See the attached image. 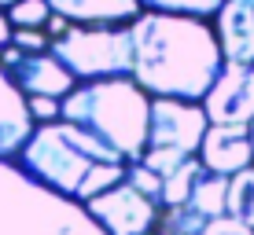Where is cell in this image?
Returning <instances> with one entry per match:
<instances>
[{
	"label": "cell",
	"mask_w": 254,
	"mask_h": 235,
	"mask_svg": "<svg viewBox=\"0 0 254 235\" xmlns=\"http://www.w3.org/2000/svg\"><path fill=\"white\" fill-rule=\"evenodd\" d=\"M15 162L37 180H45L48 188L63 191L77 202H89L92 195L126 180L129 169L126 154H118L111 143H103L100 136H92L89 129L66 118L33 125L30 140L22 143Z\"/></svg>",
	"instance_id": "obj_2"
},
{
	"label": "cell",
	"mask_w": 254,
	"mask_h": 235,
	"mask_svg": "<svg viewBox=\"0 0 254 235\" xmlns=\"http://www.w3.org/2000/svg\"><path fill=\"white\" fill-rule=\"evenodd\" d=\"M11 45L22 48V51H45L52 45V37L45 30H37V26H15L11 30Z\"/></svg>",
	"instance_id": "obj_21"
},
{
	"label": "cell",
	"mask_w": 254,
	"mask_h": 235,
	"mask_svg": "<svg viewBox=\"0 0 254 235\" xmlns=\"http://www.w3.org/2000/svg\"><path fill=\"white\" fill-rule=\"evenodd\" d=\"M147 11H170V15H195V19H214L221 0H140Z\"/></svg>",
	"instance_id": "obj_17"
},
{
	"label": "cell",
	"mask_w": 254,
	"mask_h": 235,
	"mask_svg": "<svg viewBox=\"0 0 254 235\" xmlns=\"http://www.w3.org/2000/svg\"><path fill=\"white\" fill-rule=\"evenodd\" d=\"M52 55L77 81L133 77V33L129 22H70L66 33L52 37Z\"/></svg>",
	"instance_id": "obj_5"
},
{
	"label": "cell",
	"mask_w": 254,
	"mask_h": 235,
	"mask_svg": "<svg viewBox=\"0 0 254 235\" xmlns=\"http://www.w3.org/2000/svg\"><path fill=\"white\" fill-rule=\"evenodd\" d=\"M33 114L26 107V92L0 66V158H19L22 143L33 133Z\"/></svg>",
	"instance_id": "obj_12"
},
{
	"label": "cell",
	"mask_w": 254,
	"mask_h": 235,
	"mask_svg": "<svg viewBox=\"0 0 254 235\" xmlns=\"http://www.w3.org/2000/svg\"><path fill=\"white\" fill-rule=\"evenodd\" d=\"M251 147H254V118H251Z\"/></svg>",
	"instance_id": "obj_26"
},
{
	"label": "cell",
	"mask_w": 254,
	"mask_h": 235,
	"mask_svg": "<svg viewBox=\"0 0 254 235\" xmlns=\"http://www.w3.org/2000/svg\"><path fill=\"white\" fill-rule=\"evenodd\" d=\"M0 235H107L85 202L0 158Z\"/></svg>",
	"instance_id": "obj_4"
},
{
	"label": "cell",
	"mask_w": 254,
	"mask_h": 235,
	"mask_svg": "<svg viewBox=\"0 0 254 235\" xmlns=\"http://www.w3.org/2000/svg\"><path fill=\"white\" fill-rule=\"evenodd\" d=\"M210 125H229V121H251L254 118V63H232L225 59L214 85L203 99Z\"/></svg>",
	"instance_id": "obj_9"
},
{
	"label": "cell",
	"mask_w": 254,
	"mask_h": 235,
	"mask_svg": "<svg viewBox=\"0 0 254 235\" xmlns=\"http://www.w3.org/2000/svg\"><path fill=\"white\" fill-rule=\"evenodd\" d=\"M126 180H129V184H133L136 191H144L147 198H155V202H159V195H162V177L151 169V165H144L140 158H136V162H129Z\"/></svg>",
	"instance_id": "obj_19"
},
{
	"label": "cell",
	"mask_w": 254,
	"mask_h": 235,
	"mask_svg": "<svg viewBox=\"0 0 254 235\" xmlns=\"http://www.w3.org/2000/svg\"><path fill=\"white\" fill-rule=\"evenodd\" d=\"M11 19H7V11H0V51H4L7 45H11Z\"/></svg>",
	"instance_id": "obj_24"
},
{
	"label": "cell",
	"mask_w": 254,
	"mask_h": 235,
	"mask_svg": "<svg viewBox=\"0 0 254 235\" xmlns=\"http://www.w3.org/2000/svg\"><path fill=\"white\" fill-rule=\"evenodd\" d=\"M59 118L89 129L118 154L136 162L147 147V118H151V95L133 77H100V81L74 85L63 103Z\"/></svg>",
	"instance_id": "obj_3"
},
{
	"label": "cell",
	"mask_w": 254,
	"mask_h": 235,
	"mask_svg": "<svg viewBox=\"0 0 254 235\" xmlns=\"http://www.w3.org/2000/svg\"><path fill=\"white\" fill-rule=\"evenodd\" d=\"M133 33V81L147 95L203 99L225 55L206 19L170 11H140L129 22Z\"/></svg>",
	"instance_id": "obj_1"
},
{
	"label": "cell",
	"mask_w": 254,
	"mask_h": 235,
	"mask_svg": "<svg viewBox=\"0 0 254 235\" xmlns=\"http://www.w3.org/2000/svg\"><path fill=\"white\" fill-rule=\"evenodd\" d=\"M225 213L254 228V165H247V169H240V173H232V177H229Z\"/></svg>",
	"instance_id": "obj_15"
},
{
	"label": "cell",
	"mask_w": 254,
	"mask_h": 235,
	"mask_svg": "<svg viewBox=\"0 0 254 235\" xmlns=\"http://www.w3.org/2000/svg\"><path fill=\"white\" fill-rule=\"evenodd\" d=\"M206 110L199 99H173V95H151V118H147V147L140 162L151 165L159 177L177 169L185 158L199 154L206 133Z\"/></svg>",
	"instance_id": "obj_6"
},
{
	"label": "cell",
	"mask_w": 254,
	"mask_h": 235,
	"mask_svg": "<svg viewBox=\"0 0 254 235\" xmlns=\"http://www.w3.org/2000/svg\"><path fill=\"white\" fill-rule=\"evenodd\" d=\"M221 55L232 63H254V0H221L214 15Z\"/></svg>",
	"instance_id": "obj_11"
},
{
	"label": "cell",
	"mask_w": 254,
	"mask_h": 235,
	"mask_svg": "<svg viewBox=\"0 0 254 235\" xmlns=\"http://www.w3.org/2000/svg\"><path fill=\"white\" fill-rule=\"evenodd\" d=\"M0 66L11 74V81L19 85L26 95H56V99H63V95L77 85V77L63 66L59 55H52V48L22 51L15 45H7L0 51Z\"/></svg>",
	"instance_id": "obj_8"
},
{
	"label": "cell",
	"mask_w": 254,
	"mask_h": 235,
	"mask_svg": "<svg viewBox=\"0 0 254 235\" xmlns=\"http://www.w3.org/2000/svg\"><path fill=\"white\" fill-rule=\"evenodd\" d=\"M199 162L210 173H232L254 165L251 147V121H229V125H206L203 143H199Z\"/></svg>",
	"instance_id": "obj_10"
},
{
	"label": "cell",
	"mask_w": 254,
	"mask_h": 235,
	"mask_svg": "<svg viewBox=\"0 0 254 235\" xmlns=\"http://www.w3.org/2000/svg\"><path fill=\"white\" fill-rule=\"evenodd\" d=\"M59 103L63 99H56V95H26V107H30V114L33 121H56L59 118Z\"/></svg>",
	"instance_id": "obj_22"
},
{
	"label": "cell",
	"mask_w": 254,
	"mask_h": 235,
	"mask_svg": "<svg viewBox=\"0 0 254 235\" xmlns=\"http://www.w3.org/2000/svg\"><path fill=\"white\" fill-rule=\"evenodd\" d=\"M195 235H254V228L236 221V217H229V213H221V217H206Z\"/></svg>",
	"instance_id": "obj_20"
},
{
	"label": "cell",
	"mask_w": 254,
	"mask_h": 235,
	"mask_svg": "<svg viewBox=\"0 0 254 235\" xmlns=\"http://www.w3.org/2000/svg\"><path fill=\"white\" fill-rule=\"evenodd\" d=\"M66 26H70L66 15L52 11V15H48V22H45V33H48V37H59V33H66Z\"/></svg>",
	"instance_id": "obj_23"
},
{
	"label": "cell",
	"mask_w": 254,
	"mask_h": 235,
	"mask_svg": "<svg viewBox=\"0 0 254 235\" xmlns=\"http://www.w3.org/2000/svg\"><path fill=\"white\" fill-rule=\"evenodd\" d=\"M85 210L100 221V228L107 235H151L162 213L159 202L147 198L144 191H136L129 180H118L107 191L92 195L85 202Z\"/></svg>",
	"instance_id": "obj_7"
},
{
	"label": "cell",
	"mask_w": 254,
	"mask_h": 235,
	"mask_svg": "<svg viewBox=\"0 0 254 235\" xmlns=\"http://www.w3.org/2000/svg\"><path fill=\"white\" fill-rule=\"evenodd\" d=\"M48 7L70 22H133L144 11L140 0H48Z\"/></svg>",
	"instance_id": "obj_13"
},
{
	"label": "cell",
	"mask_w": 254,
	"mask_h": 235,
	"mask_svg": "<svg viewBox=\"0 0 254 235\" xmlns=\"http://www.w3.org/2000/svg\"><path fill=\"white\" fill-rule=\"evenodd\" d=\"M225 191H229V177L225 173H210L203 169L191 184V195H188V210L203 213V217H221L225 213Z\"/></svg>",
	"instance_id": "obj_14"
},
{
	"label": "cell",
	"mask_w": 254,
	"mask_h": 235,
	"mask_svg": "<svg viewBox=\"0 0 254 235\" xmlns=\"http://www.w3.org/2000/svg\"><path fill=\"white\" fill-rule=\"evenodd\" d=\"M48 15H52L48 0H15V4L7 7L11 26H37V30H45Z\"/></svg>",
	"instance_id": "obj_18"
},
{
	"label": "cell",
	"mask_w": 254,
	"mask_h": 235,
	"mask_svg": "<svg viewBox=\"0 0 254 235\" xmlns=\"http://www.w3.org/2000/svg\"><path fill=\"white\" fill-rule=\"evenodd\" d=\"M151 235H155V232H151Z\"/></svg>",
	"instance_id": "obj_27"
},
{
	"label": "cell",
	"mask_w": 254,
	"mask_h": 235,
	"mask_svg": "<svg viewBox=\"0 0 254 235\" xmlns=\"http://www.w3.org/2000/svg\"><path fill=\"white\" fill-rule=\"evenodd\" d=\"M15 4V0H0V11H7V7H11Z\"/></svg>",
	"instance_id": "obj_25"
},
{
	"label": "cell",
	"mask_w": 254,
	"mask_h": 235,
	"mask_svg": "<svg viewBox=\"0 0 254 235\" xmlns=\"http://www.w3.org/2000/svg\"><path fill=\"white\" fill-rule=\"evenodd\" d=\"M203 173V162H199V154H191L177 165V169H170L162 177V195H159V206H185L188 195H191V184H195V177Z\"/></svg>",
	"instance_id": "obj_16"
}]
</instances>
